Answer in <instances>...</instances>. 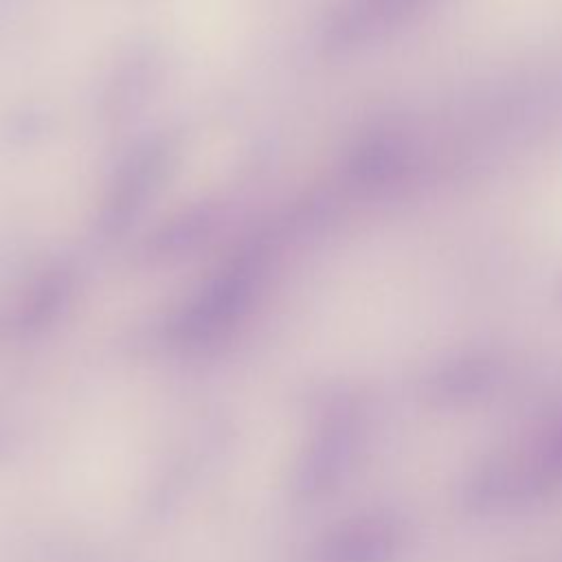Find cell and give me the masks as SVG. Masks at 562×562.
I'll use <instances>...</instances> for the list:
<instances>
[]
</instances>
